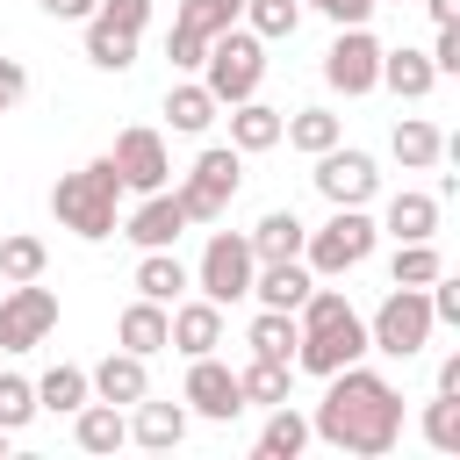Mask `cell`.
Returning a JSON list of instances; mask_svg holds the SVG:
<instances>
[{"instance_id": "6da1fadb", "label": "cell", "mask_w": 460, "mask_h": 460, "mask_svg": "<svg viewBox=\"0 0 460 460\" xmlns=\"http://www.w3.org/2000/svg\"><path fill=\"white\" fill-rule=\"evenodd\" d=\"M309 438H323L331 453H359V460L395 453V438H402V395H395V381L374 374L367 359L323 374V402L309 417Z\"/></svg>"}, {"instance_id": "7a4b0ae2", "label": "cell", "mask_w": 460, "mask_h": 460, "mask_svg": "<svg viewBox=\"0 0 460 460\" xmlns=\"http://www.w3.org/2000/svg\"><path fill=\"white\" fill-rule=\"evenodd\" d=\"M295 323H302V338H295V367L302 374H338V367H352V359H367V316L338 295V288H309L302 295V309H295Z\"/></svg>"}, {"instance_id": "3957f363", "label": "cell", "mask_w": 460, "mask_h": 460, "mask_svg": "<svg viewBox=\"0 0 460 460\" xmlns=\"http://www.w3.org/2000/svg\"><path fill=\"white\" fill-rule=\"evenodd\" d=\"M50 216H58L72 237H86V244L115 237V223H122V172H115V158H93V165H79V172H58Z\"/></svg>"}, {"instance_id": "277c9868", "label": "cell", "mask_w": 460, "mask_h": 460, "mask_svg": "<svg viewBox=\"0 0 460 460\" xmlns=\"http://www.w3.org/2000/svg\"><path fill=\"white\" fill-rule=\"evenodd\" d=\"M374 244H381V223H374L367 208H331V216L302 237V266H309L316 280H338V273L367 266Z\"/></svg>"}, {"instance_id": "5b68a950", "label": "cell", "mask_w": 460, "mask_h": 460, "mask_svg": "<svg viewBox=\"0 0 460 460\" xmlns=\"http://www.w3.org/2000/svg\"><path fill=\"white\" fill-rule=\"evenodd\" d=\"M259 79H266V43H259L244 22H230L223 36H208V50H201V86L216 93V108L252 101Z\"/></svg>"}, {"instance_id": "8992f818", "label": "cell", "mask_w": 460, "mask_h": 460, "mask_svg": "<svg viewBox=\"0 0 460 460\" xmlns=\"http://www.w3.org/2000/svg\"><path fill=\"white\" fill-rule=\"evenodd\" d=\"M237 187H244V151L208 144V151L187 165V180L172 187V201H180V216H187V223H223V216H230V201H237Z\"/></svg>"}, {"instance_id": "52a82bcc", "label": "cell", "mask_w": 460, "mask_h": 460, "mask_svg": "<svg viewBox=\"0 0 460 460\" xmlns=\"http://www.w3.org/2000/svg\"><path fill=\"white\" fill-rule=\"evenodd\" d=\"M431 331H438V316H431L424 288H388V295H381V309L367 316V352L417 359V352L431 345Z\"/></svg>"}, {"instance_id": "ba28073f", "label": "cell", "mask_w": 460, "mask_h": 460, "mask_svg": "<svg viewBox=\"0 0 460 460\" xmlns=\"http://www.w3.org/2000/svg\"><path fill=\"white\" fill-rule=\"evenodd\" d=\"M252 237L244 230H208V244H201V259H194V288L216 302V309H230V302H244L252 295Z\"/></svg>"}, {"instance_id": "9c48e42d", "label": "cell", "mask_w": 460, "mask_h": 460, "mask_svg": "<svg viewBox=\"0 0 460 460\" xmlns=\"http://www.w3.org/2000/svg\"><path fill=\"white\" fill-rule=\"evenodd\" d=\"M316 194L331 201V208H367L374 194H381V165H374V151H359V144H331V151H316Z\"/></svg>"}, {"instance_id": "30bf717a", "label": "cell", "mask_w": 460, "mask_h": 460, "mask_svg": "<svg viewBox=\"0 0 460 460\" xmlns=\"http://www.w3.org/2000/svg\"><path fill=\"white\" fill-rule=\"evenodd\" d=\"M50 331H58V288L7 280V295H0V352H36Z\"/></svg>"}, {"instance_id": "8fae6325", "label": "cell", "mask_w": 460, "mask_h": 460, "mask_svg": "<svg viewBox=\"0 0 460 460\" xmlns=\"http://www.w3.org/2000/svg\"><path fill=\"white\" fill-rule=\"evenodd\" d=\"M323 86H331V93H345V101H359V93H374V86H381V36H374L367 22L331 36V50H323Z\"/></svg>"}, {"instance_id": "7c38bea8", "label": "cell", "mask_w": 460, "mask_h": 460, "mask_svg": "<svg viewBox=\"0 0 460 460\" xmlns=\"http://www.w3.org/2000/svg\"><path fill=\"white\" fill-rule=\"evenodd\" d=\"M237 14H244V0H180V14H172V36H165V58H172V72H201V50H208V36H223Z\"/></svg>"}, {"instance_id": "4fadbf2b", "label": "cell", "mask_w": 460, "mask_h": 460, "mask_svg": "<svg viewBox=\"0 0 460 460\" xmlns=\"http://www.w3.org/2000/svg\"><path fill=\"white\" fill-rule=\"evenodd\" d=\"M180 402H187V417H208V424H230V417H244V388H237V367H223L216 352L187 359Z\"/></svg>"}, {"instance_id": "5bb4252c", "label": "cell", "mask_w": 460, "mask_h": 460, "mask_svg": "<svg viewBox=\"0 0 460 460\" xmlns=\"http://www.w3.org/2000/svg\"><path fill=\"white\" fill-rule=\"evenodd\" d=\"M108 158H115V172H122V194H158V187H172V158H165V137H158L151 122L122 129Z\"/></svg>"}, {"instance_id": "9a60e30c", "label": "cell", "mask_w": 460, "mask_h": 460, "mask_svg": "<svg viewBox=\"0 0 460 460\" xmlns=\"http://www.w3.org/2000/svg\"><path fill=\"white\" fill-rule=\"evenodd\" d=\"M137 252H165V244H180V230H187V216H180V201H172V187H158V194H137V208L115 223Z\"/></svg>"}, {"instance_id": "2e32d148", "label": "cell", "mask_w": 460, "mask_h": 460, "mask_svg": "<svg viewBox=\"0 0 460 460\" xmlns=\"http://www.w3.org/2000/svg\"><path fill=\"white\" fill-rule=\"evenodd\" d=\"M165 345H172V352H187V359L216 352V345H223V309H216L208 295L172 302V309H165Z\"/></svg>"}, {"instance_id": "e0dca14e", "label": "cell", "mask_w": 460, "mask_h": 460, "mask_svg": "<svg viewBox=\"0 0 460 460\" xmlns=\"http://www.w3.org/2000/svg\"><path fill=\"white\" fill-rule=\"evenodd\" d=\"M316 288V273L302 259H259L252 266V302L259 309H302V295Z\"/></svg>"}, {"instance_id": "ac0fdd59", "label": "cell", "mask_w": 460, "mask_h": 460, "mask_svg": "<svg viewBox=\"0 0 460 460\" xmlns=\"http://www.w3.org/2000/svg\"><path fill=\"white\" fill-rule=\"evenodd\" d=\"M86 388H93L101 402H115V410H129L137 395H151V367H144L137 352H122V345H115V352H108V359H101V367L86 374Z\"/></svg>"}, {"instance_id": "d6986e66", "label": "cell", "mask_w": 460, "mask_h": 460, "mask_svg": "<svg viewBox=\"0 0 460 460\" xmlns=\"http://www.w3.org/2000/svg\"><path fill=\"white\" fill-rule=\"evenodd\" d=\"M280 115L288 108H273V101H230V151H244V158H259V151H273L280 144Z\"/></svg>"}, {"instance_id": "ffe728a7", "label": "cell", "mask_w": 460, "mask_h": 460, "mask_svg": "<svg viewBox=\"0 0 460 460\" xmlns=\"http://www.w3.org/2000/svg\"><path fill=\"white\" fill-rule=\"evenodd\" d=\"M72 438H79V453H115V446H129V410L86 395V402L72 410Z\"/></svg>"}, {"instance_id": "44dd1931", "label": "cell", "mask_w": 460, "mask_h": 460, "mask_svg": "<svg viewBox=\"0 0 460 460\" xmlns=\"http://www.w3.org/2000/svg\"><path fill=\"white\" fill-rule=\"evenodd\" d=\"M129 438L151 446V453H172V446L187 438V402H151V395H137V402H129Z\"/></svg>"}, {"instance_id": "7402d4cb", "label": "cell", "mask_w": 460, "mask_h": 460, "mask_svg": "<svg viewBox=\"0 0 460 460\" xmlns=\"http://www.w3.org/2000/svg\"><path fill=\"white\" fill-rule=\"evenodd\" d=\"M381 230H388L395 244H410V237H438V194H424V187H402V194H388V208H381Z\"/></svg>"}, {"instance_id": "603a6c76", "label": "cell", "mask_w": 460, "mask_h": 460, "mask_svg": "<svg viewBox=\"0 0 460 460\" xmlns=\"http://www.w3.org/2000/svg\"><path fill=\"white\" fill-rule=\"evenodd\" d=\"M79 29H86V58H93L101 72H129V65H137V36H144V29H122V22H108L101 7H93Z\"/></svg>"}, {"instance_id": "cb8c5ba5", "label": "cell", "mask_w": 460, "mask_h": 460, "mask_svg": "<svg viewBox=\"0 0 460 460\" xmlns=\"http://www.w3.org/2000/svg\"><path fill=\"white\" fill-rule=\"evenodd\" d=\"M381 86H388L395 101H424V93L438 86V65H431L424 50H410V43H395V50H381Z\"/></svg>"}, {"instance_id": "d4e9b609", "label": "cell", "mask_w": 460, "mask_h": 460, "mask_svg": "<svg viewBox=\"0 0 460 460\" xmlns=\"http://www.w3.org/2000/svg\"><path fill=\"white\" fill-rule=\"evenodd\" d=\"M388 151H395V165H402V172H431V165L446 158V129H438V122H424V115H402V122H395V137H388Z\"/></svg>"}, {"instance_id": "484cf974", "label": "cell", "mask_w": 460, "mask_h": 460, "mask_svg": "<svg viewBox=\"0 0 460 460\" xmlns=\"http://www.w3.org/2000/svg\"><path fill=\"white\" fill-rule=\"evenodd\" d=\"M129 288H137L144 302H165V309H172V302H180V295L194 288V273H187V266L172 259V244H165V252H144V259H137Z\"/></svg>"}, {"instance_id": "4316f807", "label": "cell", "mask_w": 460, "mask_h": 460, "mask_svg": "<svg viewBox=\"0 0 460 460\" xmlns=\"http://www.w3.org/2000/svg\"><path fill=\"white\" fill-rule=\"evenodd\" d=\"M237 388H244V410H273V402H288L295 395V359H244L237 367Z\"/></svg>"}, {"instance_id": "83f0119b", "label": "cell", "mask_w": 460, "mask_h": 460, "mask_svg": "<svg viewBox=\"0 0 460 460\" xmlns=\"http://www.w3.org/2000/svg\"><path fill=\"white\" fill-rule=\"evenodd\" d=\"M302 453H309V417H302L295 395H288V402H273L266 424H259V460H302Z\"/></svg>"}, {"instance_id": "f1b7e54d", "label": "cell", "mask_w": 460, "mask_h": 460, "mask_svg": "<svg viewBox=\"0 0 460 460\" xmlns=\"http://www.w3.org/2000/svg\"><path fill=\"white\" fill-rule=\"evenodd\" d=\"M252 259H302V237H309V223L295 216V208H266L252 230Z\"/></svg>"}, {"instance_id": "f546056e", "label": "cell", "mask_w": 460, "mask_h": 460, "mask_svg": "<svg viewBox=\"0 0 460 460\" xmlns=\"http://www.w3.org/2000/svg\"><path fill=\"white\" fill-rule=\"evenodd\" d=\"M115 345L122 352H137V359H151V352H165V302H129L122 316H115Z\"/></svg>"}, {"instance_id": "4dcf8cb0", "label": "cell", "mask_w": 460, "mask_h": 460, "mask_svg": "<svg viewBox=\"0 0 460 460\" xmlns=\"http://www.w3.org/2000/svg\"><path fill=\"white\" fill-rule=\"evenodd\" d=\"M216 115H223V108H216V93H208L201 79H172V86H165V122H172L180 137H201Z\"/></svg>"}, {"instance_id": "1f68e13d", "label": "cell", "mask_w": 460, "mask_h": 460, "mask_svg": "<svg viewBox=\"0 0 460 460\" xmlns=\"http://www.w3.org/2000/svg\"><path fill=\"white\" fill-rule=\"evenodd\" d=\"M345 137V122L331 115V108H295V115H280V144H295L302 158H316V151H331Z\"/></svg>"}, {"instance_id": "d6a6232c", "label": "cell", "mask_w": 460, "mask_h": 460, "mask_svg": "<svg viewBox=\"0 0 460 460\" xmlns=\"http://www.w3.org/2000/svg\"><path fill=\"white\" fill-rule=\"evenodd\" d=\"M86 395H93L86 388V367H72V359H58V367L36 374V410H50V417H72Z\"/></svg>"}, {"instance_id": "836d02e7", "label": "cell", "mask_w": 460, "mask_h": 460, "mask_svg": "<svg viewBox=\"0 0 460 460\" xmlns=\"http://www.w3.org/2000/svg\"><path fill=\"white\" fill-rule=\"evenodd\" d=\"M438 273H446V259H438L431 237H410V244H395V259H388V288H431Z\"/></svg>"}, {"instance_id": "e575fe53", "label": "cell", "mask_w": 460, "mask_h": 460, "mask_svg": "<svg viewBox=\"0 0 460 460\" xmlns=\"http://www.w3.org/2000/svg\"><path fill=\"white\" fill-rule=\"evenodd\" d=\"M295 338H302L295 309H259V316H252V331H244V345H252L259 359H295Z\"/></svg>"}, {"instance_id": "d590c367", "label": "cell", "mask_w": 460, "mask_h": 460, "mask_svg": "<svg viewBox=\"0 0 460 460\" xmlns=\"http://www.w3.org/2000/svg\"><path fill=\"white\" fill-rule=\"evenodd\" d=\"M259 43H288L295 29H302V0H244V14H237Z\"/></svg>"}, {"instance_id": "8d00e7d4", "label": "cell", "mask_w": 460, "mask_h": 460, "mask_svg": "<svg viewBox=\"0 0 460 460\" xmlns=\"http://www.w3.org/2000/svg\"><path fill=\"white\" fill-rule=\"evenodd\" d=\"M43 266H50L43 237H29V230L0 237V280H43Z\"/></svg>"}, {"instance_id": "74e56055", "label": "cell", "mask_w": 460, "mask_h": 460, "mask_svg": "<svg viewBox=\"0 0 460 460\" xmlns=\"http://www.w3.org/2000/svg\"><path fill=\"white\" fill-rule=\"evenodd\" d=\"M424 446L431 453H460V395H431L424 402Z\"/></svg>"}, {"instance_id": "f35d334b", "label": "cell", "mask_w": 460, "mask_h": 460, "mask_svg": "<svg viewBox=\"0 0 460 460\" xmlns=\"http://www.w3.org/2000/svg\"><path fill=\"white\" fill-rule=\"evenodd\" d=\"M36 417V381L29 374H0V431H22Z\"/></svg>"}, {"instance_id": "ab89813d", "label": "cell", "mask_w": 460, "mask_h": 460, "mask_svg": "<svg viewBox=\"0 0 460 460\" xmlns=\"http://www.w3.org/2000/svg\"><path fill=\"white\" fill-rule=\"evenodd\" d=\"M302 7H316L323 22H338V29H359V22H374V7L381 0H302Z\"/></svg>"}, {"instance_id": "60d3db41", "label": "cell", "mask_w": 460, "mask_h": 460, "mask_svg": "<svg viewBox=\"0 0 460 460\" xmlns=\"http://www.w3.org/2000/svg\"><path fill=\"white\" fill-rule=\"evenodd\" d=\"M431 65H438V79L446 72H460V22H438V36H431V50H424Z\"/></svg>"}, {"instance_id": "b9f144b4", "label": "cell", "mask_w": 460, "mask_h": 460, "mask_svg": "<svg viewBox=\"0 0 460 460\" xmlns=\"http://www.w3.org/2000/svg\"><path fill=\"white\" fill-rule=\"evenodd\" d=\"M22 93H29V65L22 58H0V108H14Z\"/></svg>"}, {"instance_id": "7bdbcfd3", "label": "cell", "mask_w": 460, "mask_h": 460, "mask_svg": "<svg viewBox=\"0 0 460 460\" xmlns=\"http://www.w3.org/2000/svg\"><path fill=\"white\" fill-rule=\"evenodd\" d=\"M101 14L122 22V29H144V22H151V0H101Z\"/></svg>"}, {"instance_id": "ee69618b", "label": "cell", "mask_w": 460, "mask_h": 460, "mask_svg": "<svg viewBox=\"0 0 460 460\" xmlns=\"http://www.w3.org/2000/svg\"><path fill=\"white\" fill-rule=\"evenodd\" d=\"M36 7H43L50 22H86V14L101 7V0H36Z\"/></svg>"}, {"instance_id": "f6af8a7d", "label": "cell", "mask_w": 460, "mask_h": 460, "mask_svg": "<svg viewBox=\"0 0 460 460\" xmlns=\"http://www.w3.org/2000/svg\"><path fill=\"white\" fill-rule=\"evenodd\" d=\"M438 395H460V352L438 359Z\"/></svg>"}, {"instance_id": "bcb514c9", "label": "cell", "mask_w": 460, "mask_h": 460, "mask_svg": "<svg viewBox=\"0 0 460 460\" xmlns=\"http://www.w3.org/2000/svg\"><path fill=\"white\" fill-rule=\"evenodd\" d=\"M431 7V22H460V0H424Z\"/></svg>"}, {"instance_id": "7dc6e473", "label": "cell", "mask_w": 460, "mask_h": 460, "mask_svg": "<svg viewBox=\"0 0 460 460\" xmlns=\"http://www.w3.org/2000/svg\"><path fill=\"white\" fill-rule=\"evenodd\" d=\"M7 438H14V431H0V453H7Z\"/></svg>"}, {"instance_id": "c3c4849f", "label": "cell", "mask_w": 460, "mask_h": 460, "mask_svg": "<svg viewBox=\"0 0 460 460\" xmlns=\"http://www.w3.org/2000/svg\"><path fill=\"white\" fill-rule=\"evenodd\" d=\"M0 115H7V108H0Z\"/></svg>"}, {"instance_id": "681fc988", "label": "cell", "mask_w": 460, "mask_h": 460, "mask_svg": "<svg viewBox=\"0 0 460 460\" xmlns=\"http://www.w3.org/2000/svg\"><path fill=\"white\" fill-rule=\"evenodd\" d=\"M395 7H402V0H395Z\"/></svg>"}]
</instances>
